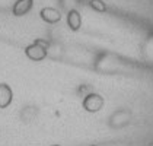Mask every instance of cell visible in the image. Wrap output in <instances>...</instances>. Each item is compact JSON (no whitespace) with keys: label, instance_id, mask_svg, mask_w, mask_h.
Instances as JSON below:
<instances>
[{"label":"cell","instance_id":"cell-1","mask_svg":"<svg viewBox=\"0 0 153 146\" xmlns=\"http://www.w3.org/2000/svg\"><path fill=\"white\" fill-rule=\"evenodd\" d=\"M102 105V99L98 97V95H89L86 102H85V107L89 110V111H95V110H99V107Z\"/></svg>","mask_w":153,"mask_h":146},{"label":"cell","instance_id":"cell-2","mask_svg":"<svg viewBox=\"0 0 153 146\" xmlns=\"http://www.w3.org/2000/svg\"><path fill=\"white\" fill-rule=\"evenodd\" d=\"M1 98L4 99V107L12 101V92L6 85H0V101H1Z\"/></svg>","mask_w":153,"mask_h":146}]
</instances>
